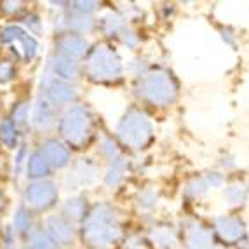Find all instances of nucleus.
<instances>
[{
  "label": "nucleus",
  "instance_id": "1",
  "mask_svg": "<svg viewBox=\"0 0 249 249\" xmlns=\"http://www.w3.org/2000/svg\"><path fill=\"white\" fill-rule=\"evenodd\" d=\"M54 199V190L47 183H35L26 192V200L34 208H47Z\"/></svg>",
  "mask_w": 249,
  "mask_h": 249
},
{
  "label": "nucleus",
  "instance_id": "2",
  "mask_svg": "<svg viewBox=\"0 0 249 249\" xmlns=\"http://www.w3.org/2000/svg\"><path fill=\"white\" fill-rule=\"evenodd\" d=\"M14 40L23 42V46H25L26 56H28V58H32V56L35 54L37 44H35L34 38L30 37V35H26L25 32H23L21 28H18V26H5V28L0 32V42L7 44V42H14Z\"/></svg>",
  "mask_w": 249,
  "mask_h": 249
},
{
  "label": "nucleus",
  "instance_id": "3",
  "mask_svg": "<svg viewBox=\"0 0 249 249\" xmlns=\"http://www.w3.org/2000/svg\"><path fill=\"white\" fill-rule=\"evenodd\" d=\"M0 142L9 148H14L18 143V131L13 121H4L0 124Z\"/></svg>",
  "mask_w": 249,
  "mask_h": 249
},
{
  "label": "nucleus",
  "instance_id": "4",
  "mask_svg": "<svg viewBox=\"0 0 249 249\" xmlns=\"http://www.w3.org/2000/svg\"><path fill=\"white\" fill-rule=\"evenodd\" d=\"M28 173H30L32 178H38V176H44L47 173V162L40 154H35V155L30 157Z\"/></svg>",
  "mask_w": 249,
  "mask_h": 249
},
{
  "label": "nucleus",
  "instance_id": "5",
  "mask_svg": "<svg viewBox=\"0 0 249 249\" xmlns=\"http://www.w3.org/2000/svg\"><path fill=\"white\" fill-rule=\"evenodd\" d=\"M46 154L47 157L51 159L53 162H58V164H61L65 159H67V154H65V150L61 148L59 145H56V143L49 142L46 145Z\"/></svg>",
  "mask_w": 249,
  "mask_h": 249
},
{
  "label": "nucleus",
  "instance_id": "6",
  "mask_svg": "<svg viewBox=\"0 0 249 249\" xmlns=\"http://www.w3.org/2000/svg\"><path fill=\"white\" fill-rule=\"evenodd\" d=\"M28 225H30V214L25 209H19V211L16 213V216H14V227H16L19 232H23V230L28 229Z\"/></svg>",
  "mask_w": 249,
  "mask_h": 249
},
{
  "label": "nucleus",
  "instance_id": "7",
  "mask_svg": "<svg viewBox=\"0 0 249 249\" xmlns=\"http://www.w3.org/2000/svg\"><path fill=\"white\" fill-rule=\"evenodd\" d=\"M14 67L9 61H0V82H7L13 79Z\"/></svg>",
  "mask_w": 249,
  "mask_h": 249
}]
</instances>
